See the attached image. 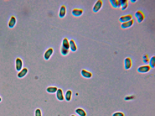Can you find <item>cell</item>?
Segmentation results:
<instances>
[{
  "mask_svg": "<svg viewBox=\"0 0 155 116\" xmlns=\"http://www.w3.org/2000/svg\"><path fill=\"white\" fill-rule=\"evenodd\" d=\"M135 16L138 23H141L145 19L144 14L142 11L138 10L135 12Z\"/></svg>",
  "mask_w": 155,
  "mask_h": 116,
  "instance_id": "obj_1",
  "label": "cell"
},
{
  "mask_svg": "<svg viewBox=\"0 0 155 116\" xmlns=\"http://www.w3.org/2000/svg\"><path fill=\"white\" fill-rule=\"evenodd\" d=\"M103 2L101 0H98L95 3L93 8V11L94 12H99L102 7Z\"/></svg>",
  "mask_w": 155,
  "mask_h": 116,
  "instance_id": "obj_2",
  "label": "cell"
},
{
  "mask_svg": "<svg viewBox=\"0 0 155 116\" xmlns=\"http://www.w3.org/2000/svg\"><path fill=\"white\" fill-rule=\"evenodd\" d=\"M118 1V8L121 7L122 10H125L128 7V3L127 0H119Z\"/></svg>",
  "mask_w": 155,
  "mask_h": 116,
  "instance_id": "obj_3",
  "label": "cell"
},
{
  "mask_svg": "<svg viewBox=\"0 0 155 116\" xmlns=\"http://www.w3.org/2000/svg\"><path fill=\"white\" fill-rule=\"evenodd\" d=\"M151 68L149 65H146L140 66L138 67L137 71L140 73H146L149 72L151 70Z\"/></svg>",
  "mask_w": 155,
  "mask_h": 116,
  "instance_id": "obj_4",
  "label": "cell"
},
{
  "mask_svg": "<svg viewBox=\"0 0 155 116\" xmlns=\"http://www.w3.org/2000/svg\"><path fill=\"white\" fill-rule=\"evenodd\" d=\"M132 65V62L130 58H126L124 60V67L125 70H128L131 68Z\"/></svg>",
  "mask_w": 155,
  "mask_h": 116,
  "instance_id": "obj_5",
  "label": "cell"
},
{
  "mask_svg": "<svg viewBox=\"0 0 155 116\" xmlns=\"http://www.w3.org/2000/svg\"><path fill=\"white\" fill-rule=\"evenodd\" d=\"M132 19V16L130 14L122 16L119 19V21L121 23H123L129 21Z\"/></svg>",
  "mask_w": 155,
  "mask_h": 116,
  "instance_id": "obj_6",
  "label": "cell"
},
{
  "mask_svg": "<svg viewBox=\"0 0 155 116\" xmlns=\"http://www.w3.org/2000/svg\"><path fill=\"white\" fill-rule=\"evenodd\" d=\"M134 23V20L133 19L128 22L125 23H122L121 25V27L123 29H126L130 27L133 25Z\"/></svg>",
  "mask_w": 155,
  "mask_h": 116,
  "instance_id": "obj_7",
  "label": "cell"
},
{
  "mask_svg": "<svg viewBox=\"0 0 155 116\" xmlns=\"http://www.w3.org/2000/svg\"><path fill=\"white\" fill-rule=\"evenodd\" d=\"M23 61L21 59L17 58L16 60V69L17 71H20L23 67Z\"/></svg>",
  "mask_w": 155,
  "mask_h": 116,
  "instance_id": "obj_8",
  "label": "cell"
},
{
  "mask_svg": "<svg viewBox=\"0 0 155 116\" xmlns=\"http://www.w3.org/2000/svg\"><path fill=\"white\" fill-rule=\"evenodd\" d=\"M53 52V50L52 48H49L47 50L44 55V57L45 60H48L49 59Z\"/></svg>",
  "mask_w": 155,
  "mask_h": 116,
  "instance_id": "obj_9",
  "label": "cell"
},
{
  "mask_svg": "<svg viewBox=\"0 0 155 116\" xmlns=\"http://www.w3.org/2000/svg\"><path fill=\"white\" fill-rule=\"evenodd\" d=\"M56 92L57 98L58 100L61 101L64 100L63 91L61 89H58Z\"/></svg>",
  "mask_w": 155,
  "mask_h": 116,
  "instance_id": "obj_10",
  "label": "cell"
},
{
  "mask_svg": "<svg viewBox=\"0 0 155 116\" xmlns=\"http://www.w3.org/2000/svg\"><path fill=\"white\" fill-rule=\"evenodd\" d=\"M81 74L82 76L85 78H90L92 77V73L85 69L81 70Z\"/></svg>",
  "mask_w": 155,
  "mask_h": 116,
  "instance_id": "obj_11",
  "label": "cell"
},
{
  "mask_svg": "<svg viewBox=\"0 0 155 116\" xmlns=\"http://www.w3.org/2000/svg\"><path fill=\"white\" fill-rule=\"evenodd\" d=\"M66 13V8L64 5L61 7L59 11V16L61 18L64 17Z\"/></svg>",
  "mask_w": 155,
  "mask_h": 116,
  "instance_id": "obj_12",
  "label": "cell"
},
{
  "mask_svg": "<svg viewBox=\"0 0 155 116\" xmlns=\"http://www.w3.org/2000/svg\"><path fill=\"white\" fill-rule=\"evenodd\" d=\"M28 70L26 68H24L22 69L18 74V77L19 78H22L24 77L27 74Z\"/></svg>",
  "mask_w": 155,
  "mask_h": 116,
  "instance_id": "obj_13",
  "label": "cell"
},
{
  "mask_svg": "<svg viewBox=\"0 0 155 116\" xmlns=\"http://www.w3.org/2000/svg\"><path fill=\"white\" fill-rule=\"evenodd\" d=\"M83 12V10L81 9H75L72 11L73 15L77 16H81Z\"/></svg>",
  "mask_w": 155,
  "mask_h": 116,
  "instance_id": "obj_14",
  "label": "cell"
},
{
  "mask_svg": "<svg viewBox=\"0 0 155 116\" xmlns=\"http://www.w3.org/2000/svg\"><path fill=\"white\" fill-rule=\"evenodd\" d=\"M70 48L73 52H75L77 49V47L75 42L73 39L70 40Z\"/></svg>",
  "mask_w": 155,
  "mask_h": 116,
  "instance_id": "obj_15",
  "label": "cell"
},
{
  "mask_svg": "<svg viewBox=\"0 0 155 116\" xmlns=\"http://www.w3.org/2000/svg\"><path fill=\"white\" fill-rule=\"evenodd\" d=\"M62 46L66 49H69L70 48V43L67 38H65L63 39L62 42Z\"/></svg>",
  "mask_w": 155,
  "mask_h": 116,
  "instance_id": "obj_16",
  "label": "cell"
},
{
  "mask_svg": "<svg viewBox=\"0 0 155 116\" xmlns=\"http://www.w3.org/2000/svg\"><path fill=\"white\" fill-rule=\"evenodd\" d=\"M16 19L14 16H12L11 17L9 23V27L10 28H12L14 27L16 24Z\"/></svg>",
  "mask_w": 155,
  "mask_h": 116,
  "instance_id": "obj_17",
  "label": "cell"
},
{
  "mask_svg": "<svg viewBox=\"0 0 155 116\" xmlns=\"http://www.w3.org/2000/svg\"><path fill=\"white\" fill-rule=\"evenodd\" d=\"M76 113L80 116H86V113L84 110L81 108L77 109L75 111Z\"/></svg>",
  "mask_w": 155,
  "mask_h": 116,
  "instance_id": "obj_18",
  "label": "cell"
},
{
  "mask_svg": "<svg viewBox=\"0 0 155 116\" xmlns=\"http://www.w3.org/2000/svg\"><path fill=\"white\" fill-rule=\"evenodd\" d=\"M58 89L56 87H50L47 88L46 91L48 93H55L56 92Z\"/></svg>",
  "mask_w": 155,
  "mask_h": 116,
  "instance_id": "obj_19",
  "label": "cell"
},
{
  "mask_svg": "<svg viewBox=\"0 0 155 116\" xmlns=\"http://www.w3.org/2000/svg\"><path fill=\"white\" fill-rule=\"evenodd\" d=\"M72 94V92L71 90H68L66 91L65 96V98L67 101H70L71 100Z\"/></svg>",
  "mask_w": 155,
  "mask_h": 116,
  "instance_id": "obj_20",
  "label": "cell"
},
{
  "mask_svg": "<svg viewBox=\"0 0 155 116\" xmlns=\"http://www.w3.org/2000/svg\"><path fill=\"white\" fill-rule=\"evenodd\" d=\"M149 66L151 68H154L155 66V56L151 58L149 62Z\"/></svg>",
  "mask_w": 155,
  "mask_h": 116,
  "instance_id": "obj_21",
  "label": "cell"
},
{
  "mask_svg": "<svg viewBox=\"0 0 155 116\" xmlns=\"http://www.w3.org/2000/svg\"><path fill=\"white\" fill-rule=\"evenodd\" d=\"M110 3L113 7L118 8V1L117 0H110Z\"/></svg>",
  "mask_w": 155,
  "mask_h": 116,
  "instance_id": "obj_22",
  "label": "cell"
},
{
  "mask_svg": "<svg viewBox=\"0 0 155 116\" xmlns=\"http://www.w3.org/2000/svg\"><path fill=\"white\" fill-rule=\"evenodd\" d=\"M61 52L62 55H64V56H66V55H67L68 54L69 52V49H66V48H64L62 46L61 48Z\"/></svg>",
  "mask_w": 155,
  "mask_h": 116,
  "instance_id": "obj_23",
  "label": "cell"
},
{
  "mask_svg": "<svg viewBox=\"0 0 155 116\" xmlns=\"http://www.w3.org/2000/svg\"><path fill=\"white\" fill-rule=\"evenodd\" d=\"M35 116H42L41 111L39 109H37L36 110Z\"/></svg>",
  "mask_w": 155,
  "mask_h": 116,
  "instance_id": "obj_24",
  "label": "cell"
},
{
  "mask_svg": "<svg viewBox=\"0 0 155 116\" xmlns=\"http://www.w3.org/2000/svg\"><path fill=\"white\" fill-rule=\"evenodd\" d=\"M112 116H124V114L121 112H116L113 114Z\"/></svg>",
  "mask_w": 155,
  "mask_h": 116,
  "instance_id": "obj_25",
  "label": "cell"
},
{
  "mask_svg": "<svg viewBox=\"0 0 155 116\" xmlns=\"http://www.w3.org/2000/svg\"><path fill=\"white\" fill-rule=\"evenodd\" d=\"M134 97L133 96H126L124 98V100L126 101H128L134 99Z\"/></svg>",
  "mask_w": 155,
  "mask_h": 116,
  "instance_id": "obj_26",
  "label": "cell"
},
{
  "mask_svg": "<svg viewBox=\"0 0 155 116\" xmlns=\"http://www.w3.org/2000/svg\"><path fill=\"white\" fill-rule=\"evenodd\" d=\"M130 1L132 3H135L136 2L137 0H131Z\"/></svg>",
  "mask_w": 155,
  "mask_h": 116,
  "instance_id": "obj_27",
  "label": "cell"
},
{
  "mask_svg": "<svg viewBox=\"0 0 155 116\" xmlns=\"http://www.w3.org/2000/svg\"><path fill=\"white\" fill-rule=\"evenodd\" d=\"M2 101V99H1V97H0V102Z\"/></svg>",
  "mask_w": 155,
  "mask_h": 116,
  "instance_id": "obj_28",
  "label": "cell"
},
{
  "mask_svg": "<svg viewBox=\"0 0 155 116\" xmlns=\"http://www.w3.org/2000/svg\"><path fill=\"white\" fill-rule=\"evenodd\" d=\"M71 116H76L74 115H72Z\"/></svg>",
  "mask_w": 155,
  "mask_h": 116,
  "instance_id": "obj_29",
  "label": "cell"
}]
</instances>
